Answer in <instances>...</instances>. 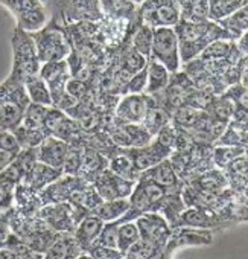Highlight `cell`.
<instances>
[{
	"instance_id": "ab89813d",
	"label": "cell",
	"mask_w": 248,
	"mask_h": 259,
	"mask_svg": "<svg viewBox=\"0 0 248 259\" xmlns=\"http://www.w3.org/2000/svg\"><path fill=\"white\" fill-rule=\"evenodd\" d=\"M117 227H119V221H107L99 233V236L96 238V241L93 244H101V245H107V247H113L117 248Z\"/></svg>"
},
{
	"instance_id": "b9f144b4",
	"label": "cell",
	"mask_w": 248,
	"mask_h": 259,
	"mask_svg": "<svg viewBox=\"0 0 248 259\" xmlns=\"http://www.w3.org/2000/svg\"><path fill=\"white\" fill-rule=\"evenodd\" d=\"M20 150L22 148L11 130H0V151H7L17 156Z\"/></svg>"
},
{
	"instance_id": "5bb4252c",
	"label": "cell",
	"mask_w": 248,
	"mask_h": 259,
	"mask_svg": "<svg viewBox=\"0 0 248 259\" xmlns=\"http://www.w3.org/2000/svg\"><path fill=\"white\" fill-rule=\"evenodd\" d=\"M137 182H131L113 172L110 168L104 169L94 180L93 186L102 200H116V198H128Z\"/></svg>"
},
{
	"instance_id": "74e56055",
	"label": "cell",
	"mask_w": 248,
	"mask_h": 259,
	"mask_svg": "<svg viewBox=\"0 0 248 259\" xmlns=\"http://www.w3.org/2000/svg\"><path fill=\"white\" fill-rule=\"evenodd\" d=\"M82 150H84V142L69 144V150H67L66 159H64V165H63L64 174L78 176V171H79L81 162H82Z\"/></svg>"
},
{
	"instance_id": "ee69618b",
	"label": "cell",
	"mask_w": 248,
	"mask_h": 259,
	"mask_svg": "<svg viewBox=\"0 0 248 259\" xmlns=\"http://www.w3.org/2000/svg\"><path fill=\"white\" fill-rule=\"evenodd\" d=\"M14 191L16 186L0 182V210L7 212L8 209H11L14 206Z\"/></svg>"
},
{
	"instance_id": "bcb514c9",
	"label": "cell",
	"mask_w": 248,
	"mask_h": 259,
	"mask_svg": "<svg viewBox=\"0 0 248 259\" xmlns=\"http://www.w3.org/2000/svg\"><path fill=\"white\" fill-rule=\"evenodd\" d=\"M119 2L120 0H99V4L104 10V14L105 16H113L119 7Z\"/></svg>"
},
{
	"instance_id": "d6986e66",
	"label": "cell",
	"mask_w": 248,
	"mask_h": 259,
	"mask_svg": "<svg viewBox=\"0 0 248 259\" xmlns=\"http://www.w3.org/2000/svg\"><path fill=\"white\" fill-rule=\"evenodd\" d=\"M69 150V144L55 136H47L37 147V160L54 168H61L64 165V159Z\"/></svg>"
},
{
	"instance_id": "9c48e42d",
	"label": "cell",
	"mask_w": 248,
	"mask_h": 259,
	"mask_svg": "<svg viewBox=\"0 0 248 259\" xmlns=\"http://www.w3.org/2000/svg\"><path fill=\"white\" fill-rule=\"evenodd\" d=\"M142 23L151 28H174L180 20V7L175 0H145L139 5Z\"/></svg>"
},
{
	"instance_id": "7c38bea8",
	"label": "cell",
	"mask_w": 248,
	"mask_h": 259,
	"mask_svg": "<svg viewBox=\"0 0 248 259\" xmlns=\"http://www.w3.org/2000/svg\"><path fill=\"white\" fill-rule=\"evenodd\" d=\"M154 98L146 93H127L119 101L114 111L116 122L142 123Z\"/></svg>"
},
{
	"instance_id": "f5cc1de1",
	"label": "cell",
	"mask_w": 248,
	"mask_h": 259,
	"mask_svg": "<svg viewBox=\"0 0 248 259\" xmlns=\"http://www.w3.org/2000/svg\"><path fill=\"white\" fill-rule=\"evenodd\" d=\"M175 2H177V4H178V7H180V5H181V4L184 2V0H175Z\"/></svg>"
},
{
	"instance_id": "681fc988",
	"label": "cell",
	"mask_w": 248,
	"mask_h": 259,
	"mask_svg": "<svg viewBox=\"0 0 248 259\" xmlns=\"http://www.w3.org/2000/svg\"><path fill=\"white\" fill-rule=\"evenodd\" d=\"M130 2H133L134 5H137V7H139V5H142V4L145 2V0H130Z\"/></svg>"
},
{
	"instance_id": "603a6c76",
	"label": "cell",
	"mask_w": 248,
	"mask_h": 259,
	"mask_svg": "<svg viewBox=\"0 0 248 259\" xmlns=\"http://www.w3.org/2000/svg\"><path fill=\"white\" fill-rule=\"evenodd\" d=\"M108 168L116 172L117 176L128 179L131 182H137L142 176V171L134 165L131 156L127 153L125 148H116L110 156H108Z\"/></svg>"
},
{
	"instance_id": "484cf974",
	"label": "cell",
	"mask_w": 248,
	"mask_h": 259,
	"mask_svg": "<svg viewBox=\"0 0 248 259\" xmlns=\"http://www.w3.org/2000/svg\"><path fill=\"white\" fill-rule=\"evenodd\" d=\"M218 23L230 34L231 40L236 41L243 32L248 31V4L236 10L230 16L218 20Z\"/></svg>"
},
{
	"instance_id": "52a82bcc",
	"label": "cell",
	"mask_w": 248,
	"mask_h": 259,
	"mask_svg": "<svg viewBox=\"0 0 248 259\" xmlns=\"http://www.w3.org/2000/svg\"><path fill=\"white\" fill-rule=\"evenodd\" d=\"M150 58L162 63L171 73H175L180 70L181 67L180 45H178V37L174 28L163 26V28L154 29V38H153Z\"/></svg>"
},
{
	"instance_id": "cb8c5ba5",
	"label": "cell",
	"mask_w": 248,
	"mask_h": 259,
	"mask_svg": "<svg viewBox=\"0 0 248 259\" xmlns=\"http://www.w3.org/2000/svg\"><path fill=\"white\" fill-rule=\"evenodd\" d=\"M225 172L228 186L240 194L248 188V157L245 154L239 156L237 159H234L225 169H222Z\"/></svg>"
},
{
	"instance_id": "4dcf8cb0",
	"label": "cell",
	"mask_w": 248,
	"mask_h": 259,
	"mask_svg": "<svg viewBox=\"0 0 248 259\" xmlns=\"http://www.w3.org/2000/svg\"><path fill=\"white\" fill-rule=\"evenodd\" d=\"M209 0H184L180 5V19L189 22H204L209 19Z\"/></svg>"
},
{
	"instance_id": "7a4b0ae2",
	"label": "cell",
	"mask_w": 248,
	"mask_h": 259,
	"mask_svg": "<svg viewBox=\"0 0 248 259\" xmlns=\"http://www.w3.org/2000/svg\"><path fill=\"white\" fill-rule=\"evenodd\" d=\"M41 63L66 60L72 52V45L64 26L54 16L44 28L31 34Z\"/></svg>"
},
{
	"instance_id": "ffe728a7",
	"label": "cell",
	"mask_w": 248,
	"mask_h": 259,
	"mask_svg": "<svg viewBox=\"0 0 248 259\" xmlns=\"http://www.w3.org/2000/svg\"><path fill=\"white\" fill-rule=\"evenodd\" d=\"M63 174L64 172H63L61 168H54L51 165H46V163L37 160L34 163V166L25 174V177H23V180L20 183L29 186L31 189H34L37 192H41L46 186L54 183Z\"/></svg>"
},
{
	"instance_id": "db71d44e",
	"label": "cell",
	"mask_w": 248,
	"mask_h": 259,
	"mask_svg": "<svg viewBox=\"0 0 248 259\" xmlns=\"http://www.w3.org/2000/svg\"><path fill=\"white\" fill-rule=\"evenodd\" d=\"M4 215H5V212H4V210H0V218H2Z\"/></svg>"
},
{
	"instance_id": "d4e9b609",
	"label": "cell",
	"mask_w": 248,
	"mask_h": 259,
	"mask_svg": "<svg viewBox=\"0 0 248 259\" xmlns=\"http://www.w3.org/2000/svg\"><path fill=\"white\" fill-rule=\"evenodd\" d=\"M146 67H148V82H146L145 93L151 95V96L162 93L169 85L172 73L162 63H159L153 58H148Z\"/></svg>"
},
{
	"instance_id": "f6af8a7d",
	"label": "cell",
	"mask_w": 248,
	"mask_h": 259,
	"mask_svg": "<svg viewBox=\"0 0 248 259\" xmlns=\"http://www.w3.org/2000/svg\"><path fill=\"white\" fill-rule=\"evenodd\" d=\"M5 213H7V212H5ZM11 233H13V230H11L8 221H7V215H4L2 218H0V248L7 245V242H8Z\"/></svg>"
},
{
	"instance_id": "6da1fadb",
	"label": "cell",
	"mask_w": 248,
	"mask_h": 259,
	"mask_svg": "<svg viewBox=\"0 0 248 259\" xmlns=\"http://www.w3.org/2000/svg\"><path fill=\"white\" fill-rule=\"evenodd\" d=\"M174 29L178 37L181 64L195 60L210 43L216 40H231L230 34L213 20L189 22L180 19Z\"/></svg>"
},
{
	"instance_id": "7402d4cb",
	"label": "cell",
	"mask_w": 248,
	"mask_h": 259,
	"mask_svg": "<svg viewBox=\"0 0 248 259\" xmlns=\"http://www.w3.org/2000/svg\"><path fill=\"white\" fill-rule=\"evenodd\" d=\"M105 221L101 220L97 215L94 213H87L75 227L73 235L76 238V241L79 242V245L84 250V257H85V251L87 248L96 241V238L99 236L102 227H104Z\"/></svg>"
},
{
	"instance_id": "83f0119b",
	"label": "cell",
	"mask_w": 248,
	"mask_h": 259,
	"mask_svg": "<svg viewBox=\"0 0 248 259\" xmlns=\"http://www.w3.org/2000/svg\"><path fill=\"white\" fill-rule=\"evenodd\" d=\"M25 89H26V93H28L31 102L41 104L46 107H51L54 104L49 85L40 75H34V76L28 78L25 81Z\"/></svg>"
},
{
	"instance_id": "816d5d0a",
	"label": "cell",
	"mask_w": 248,
	"mask_h": 259,
	"mask_svg": "<svg viewBox=\"0 0 248 259\" xmlns=\"http://www.w3.org/2000/svg\"><path fill=\"white\" fill-rule=\"evenodd\" d=\"M243 154H245V156H246V157H248V145H246V147H245V153H243Z\"/></svg>"
},
{
	"instance_id": "f907efd6",
	"label": "cell",
	"mask_w": 248,
	"mask_h": 259,
	"mask_svg": "<svg viewBox=\"0 0 248 259\" xmlns=\"http://www.w3.org/2000/svg\"><path fill=\"white\" fill-rule=\"evenodd\" d=\"M240 195H242V197H245V198L248 200V188H246V189H245L243 192H240Z\"/></svg>"
},
{
	"instance_id": "30bf717a",
	"label": "cell",
	"mask_w": 248,
	"mask_h": 259,
	"mask_svg": "<svg viewBox=\"0 0 248 259\" xmlns=\"http://www.w3.org/2000/svg\"><path fill=\"white\" fill-rule=\"evenodd\" d=\"M212 242H213V232L210 229L177 226V227H172L171 236L163 250V257H171L174 254V251H177L183 247L210 245Z\"/></svg>"
},
{
	"instance_id": "f35d334b",
	"label": "cell",
	"mask_w": 248,
	"mask_h": 259,
	"mask_svg": "<svg viewBox=\"0 0 248 259\" xmlns=\"http://www.w3.org/2000/svg\"><path fill=\"white\" fill-rule=\"evenodd\" d=\"M146 82H148V67L145 66L142 70H139L130 76L127 84L123 85L122 92H123V95H127V93H145Z\"/></svg>"
},
{
	"instance_id": "e0dca14e",
	"label": "cell",
	"mask_w": 248,
	"mask_h": 259,
	"mask_svg": "<svg viewBox=\"0 0 248 259\" xmlns=\"http://www.w3.org/2000/svg\"><path fill=\"white\" fill-rule=\"evenodd\" d=\"M140 177H145V179H150V180L156 182L157 185L163 186L169 192L181 191L183 189V180L175 172V169H174L169 157L165 159V160H162L160 163L154 165L153 168L143 171Z\"/></svg>"
},
{
	"instance_id": "836d02e7",
	"label": "cell",
	"mask_w": 248,
	"mask_h": 259,
	"mask_svg": "<svg viewBox=\"0 0 248 259\" xmlns=\"http://www.w3.org/2000/svg\"><path fill=\"white\" fill-rule=\"evenodd\" d=\"M245 153V147H233V145H216L212 150L213 165L219 169H225L234 159Z\"/></svg>"
},
{
	"instance_id": "8992f818",
	"label": "cell",
	"mask_w": 248,
	"mask_h": 259,
	"mask_svg": "<svg viewBox=\"0 0 248 259\" xmlns=\"http://www.w3.org/2000/svg\"><path fill=\"white\" fill-rule=\"evenodd\" d=\"M16 17L17 26L29 34L40 31L49 22L44 0H0Z\"/></svg>"
},
{
	"instance_id": "ba28073f",
	"label": "cell",
	"mask_w": 248,
	"mask_h": 259,
	"mask_svg": "<svg viewBox=\"0 0 248 259\" xmlns=\"http://www.w3.org/2000/svg\"><path fill=\"white\" fill-rule=\"evenodd\" d=\"M55 16L61 25L102 22L105 17L99 0H58Z\"/></svg>"
},
{
	"instance_id": "2e32d148",
	"label": "cell",
	"mask_w": 248,
	"mask_h": 259,
	"mask_svg": "<svg viewBox=\"0 0 248 259\" xmlns=\"http://www.w3.org/2000/svg\"><path fill=\"white\" fill-rule=\"evenodd\" d=\"M127 153L131 156L134 165L143 172L150 168H153L154 165L160 163L162 160L168 159L172 151H169L168 148H165L163 145H160L154 138L153 141L145 145V147H140V148H125Z\"/></svg>"
},
{
	"instance_id": "c3c4849f",
	"label": "cell",
	"mask_w": 248,
	"mask_h": 259,
	"mask_svg": "<svg viewBox=\"0 0 248 259\" xmlns=\"http://www.w3.org/2000/svg\"><path fill=\"white\" fill-rule=\"evenodd\" d=\"M14 154L11 153H7V151H0V172H2L13 160H14Z\"/></svg>"
},
{
	"instance_id": "7dc6e473",
	"label": "cell",
	"mask_w": 248,
	"mask_h": 259,
	"mask_svg": "<svg viewBox=\"0 0 248 259\" xmlns=\"http://www.w3.org/2000/svg\"><path fill=\"white\" fill-rule=\"evenodd\" d=\"M236 46L239 49V52L242 55H248V31L243 32L237 40H236Z\"/></svg>"
},
{
	"instance_id": "8d00e7d4",
	"label": "cell",
	"mask_w": 248,
	"mask_h": 259,
	"mask_svg": "<svg viewBox=\"0 0 248 259\" xmlns=\"http://www.w3.org/2000/svg\"><path fill=\"white\" fill-rule=\"evenodd\" d=\"M46 113H47L46 105L29 102L25 113H23V117H22L20 123L25 125V126H31V128H44Z\"/></svg>"
},
{
	"instance_id": "3957f363",
	"label": "cell",
	"mask_w": 248,
	"mask_h": 259,
	"mask_svg": "<svg viewBox=\"0 0 248 259\" xmlns=\"http://www.w3.org/2000/svg\"><path fill=\"white\" fill-rule=\"evenodd\" d=\"M29 102L25 84L8 76L0 84V130H14L20 125Z\"/></svg>"
},
{
	"instance_id": "e575fe53",
	"label": "cell",
	"mask_w": 248,
	"mask_h": 259,
	"mask_svg": "<svg viewBox=\"0 0 248 259\" xmlns=\"http://www.w3.org/2000/svg\"><path fill=\"white\" fill-rule=\"evenodd\" d=\"M246 4L248 0H209V8H210L209 19L218 22Z\"/></svg>"
},
{
	"instance_id": "d590c367",
	"label": "cell",
	"mask_w": 248,
	"mask_h": 259,
	"mask_svg": "<svg viewBox=\"0 0 248 259\" xmlns=\"http://www.w3.org/2000/svg\"><path fill=\"white\" fill-rule=\"evenodd\" d=\"M162 256H163L162 250L145 238H139L125 253V257L130 259H154Z\"/></svg>"
},
{
	"instance_id": "44dd1931",
	"label": "cell",
	"mask_w": 248,
	"mask_h": 259,
	"mask_svg": "<svg viewBox=\"0 0 248 259\" xmlns=\"http://www.w3.org/2000/svg\"><path fill=\"white\" fill-rule=\"evenodd\" d=\"M44 257L49 259H75V257H84V250L76 241L73 233H58L47 251L44 253Z\"/></svg>"
},
{
	"instance_id": "8fae6325",
	"label": "cell",
	"mask_w": 248,
	"mask_h": 259,
	"mask_svg": "<svg viewBox=\"0 0 248 259\" xmlns=\"http://www.w3.org/2000/svg\"><path fill=\"white\" fill-rule=\"evenodd\" d=\"M111 142L119 148H140L153 141V135L143 126V123L116 122L108 132Z\"/></svg>"
},
{
	"instance_id": "4fadbf2b",
	"label": "cell",
	"mask_w": 248,
	"mask_h": 259,
	"mask_svg": "<svg viewBox=\"0 0 248 259\" xmlns=\"http://www.w3.org/2000/svg\"><path fill=\"white\" fill-rule=\"evenodd\" d=\"M134 221L139 227L140 238L151 241L163 253V250L168 244V239L171 236V232H172V227L168 223V220L160 212H146V213L137 217Z\"/></svg>"
},
{
	"instance_id": "d6a6232c",
	"label": "cell",
	"mask_w": 248,
	"mask_h": 259,
	"mask_svg": "<svg viewBox=\"0 0 248 259\" xmlns=\"http://www.w3.org/2000/svg\"><path fill=\"white\" fill-rule=\"evenodd\" d=\"M153 38H154V28H151L145 23H140L131 35V48L136 49L143 57L150 58L151 48H153Z\"/></svg>"
},
{
	"instance_id": "277c9868",
	"label": "cell",
	"mask_w": 248,
	"mask_h": 259,
	"mask_svg": "<svg viewBox=\"0 0 248 259\" xmlns=\"http://www.w3.org/2000/svg\"><path fill=\"white\" fill-rule=\"evenodd\" d=\"M11 48H13V69L10 76L25 81L34 75H38L41 61L37 54L35 41L32 35L19 26H16L11 35Z\"/></svg>"
},
{
	"instance_id": "1f68e13d",
	"label": "cell",
	"mask_w": 248,
	"mask_h": 259,
	"mask_svg": "<svg viewBox=\"0 0 248 259\" xmlns=\"http://www.w3.org/2000/svg\"><path fill=\"white\" fill-rule=\"evenodd\" d=\"M140 238L139 227L134 220L131 221H122L117 227V250L125 257L127 250Z\"/></svg>"
},
{
	"instance_id": "f546056e",
	"label": "cell",
	"mask_w": 248,
	"mask_h": 259,
	"mask_svg": "<svg viewBox=\"0 0 248 259\" xmlns=\"http://www.w3.org/2000/svg\"><path fill=\"white\" fill-rule=\"evenodd\" d=\"M171 122V113L160 104H157L156 101L151 104V107L146 111V116L143 119V126L148 130V132L153 135V138L160 132V130Z\"/></svg>"
},
{
	"instance_id": "4316f807",
	"label": "cell",
	"mask_w": 248,
	"mask_h": 259,
	"mask_svg": "<svg viewBox=\"0 0 248 259\" xmlns=\"http://www.w3.org/2000/svg\"><path fill=\"white\" fill-rule=\"evenodd\" d=\"M130 207V198H116V200H104L91 213L97 215L101 220L107 221H116L120 220L127 213Z\"/></svg>"
},
{
	"instance_id": "f1b7e54d",
	"label": "cell",
	"mask_w": 248,
	"mask_h": 259,
	"mask_svg": "<svg viewBox=\"0 0 248 259\" xmlns=\"http://www.w3.org/2000/svg\"><path fill=\"white\" fill-rule=\"evenodd\" d=\"M11 132L14 133L20 148H37L49 136L44 128H31L22 123L11 130Z\"/></svg>"
},
{
	"instance_id": "60d3db41",
	"label": "cell",
	"mask_w": 248,
	"mask_h": 259,
	"mask_svg": "<svg viewBox=\"0 0 248 259\" xmlns=\"http://www.w3.org/2000/svg\"><path fill=\"white\" fill-rule=\"evenodd\" d=\"M85 257H97V259H117V257H123V254L113 247H107V245H101V244H91L87 251H85Z\"/></svg>"
},
{
	"instance_id": "5b68a950",
	"label": "cell",
	"mask_w": 248,
	"mask_h": 259,
	"mask_svg": "<svg viewBox=\"0 0 248 259\" xmlns=\"http://www.w3.org/2000/svg\"><path fill=\"white\" fill-rule=\"evenodd\" d=\"M87 213L90 212L84 210L82 207L70 201H61L43 204L37 212V217L58 233H73L76 224Z\"/></svg>"
},
{
	"instance_id": "ac0fdd59",
	"label": "cell",
	"mask_w": 248,
	"mask_h": 259,
	"mask_svg": "<svg viewBox=\"0 0 248 259\" xmlns=\"http://www.w3.org/2000/svg\"><path fill=\"white\" fill-rule=\"evenodd\" d=\"M107 168H108V157L102 151H99L97 148L84 142L82 162H81V168L78 171V176L81 179H84L85 182L93 183V180Z\"/></svg>"
},
{
	"instance_id": "7bdbcfd3",
	"label": "cell",
	"mask_w": 248,
	"mask_h": 259,
	"mask_svg": "<svg viewBox=\"0 0 248 259\" xmlns=\"http://www.w3.org/2000/svg\"><path fill=\"white\" fill-rule=\"evenodd\" d=\"M67 92L76 99V101H85L88 93H90V89H88V82L87 81H81V79H76V78H70L69 82H67Z\"/></svg>"
},
{
	"instance_id": "9a60e30c",
	"label": "cell",
	"mask_w": 248,
	"mask_h": 259,
	"mask_svg": "<svg viewBox=\"0 0 248 259\" xmlns=\"http://www.w3.org/2000/svg\"><path fill=\"white\" fill-rule=\"evenodd\" d=\"M38 75L47 82L52 95V105H55L67 93V82L72 78L67 60L41 63Z\"/></svg>"
}]
</instances>
